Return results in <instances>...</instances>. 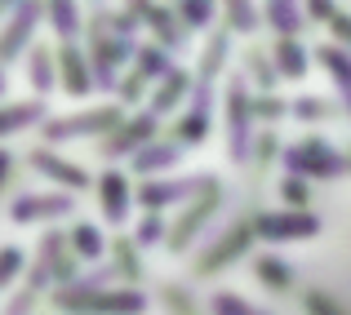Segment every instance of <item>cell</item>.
Wrapping results in <instances>:
<instances>
[{
  "instance_id": "obj_1",
  "label": "cell",
  "mask_w": 351,
  "mask_h": 315,
  "mask_svg": "<svg viewBox=\"0 0 351 315\" xmlns=\"http://www.w3.org/2000/svg\"><path fill=\"white\" fill-rule=\"evenodd\" d=\"M285 169H293V173H316V178H338V173H343V155H334L325 142L307 138L302 147L285 151Z\"/></svg>"
},
{
  "instance_id": "obj_2",
  "label": "cell",
  "mask_w": 351,
  "mask_h": 315,
  "mask_svg": "<svg viewBox=\"0 0 351 315\" xmlns=\"http://www.w3.org/2000/svg\"><path fill=\"white\" fill-rule=\"evenodd\" d=\"M58 302L62 307H80V311H116V315H138L147 307L143 293H76V289H62Z\"/></svg>"
},
{
  "instance_id": "obj_3",
  "label": "cell",
  "mask_w": 351,
  "mask_h": 315,
  "mask_svg": "<svg viewBox=\"0 0 351 315\" xmlns=\"http://www.w3.org/2000/svg\"><path fill=\"white\" fill-rule=\"evenodd\" d=\"M320 231V218L316 213H302V209H289V213H263L254 222V236L263 240H289V236H316Z\"/></svg>"
},
{
  "instance_id": "obj_4",
  "label": "cell",
  "mask_w": 351,
  "mask_h": 315,
  "mask_svg": "<svg viewBox=\"0 0 351 315\" xmlns=\"http://www.w3.org/2000/svg\"><path fill=\"white\" fill-rule=\"evenodd\" d=\"M196 191H214L209 173H196V178H187V182H147V187L138 191V200H143L147 209H160V205H169V200L196 196Z\"/></svg>"
},
{
  "instance_id": "obj_5",
  "label": "cell",
  "mask_w": 351,
  "mask_h": 315,
  "mask_svg": "<svg viewBox=\"0 0 351 315\" xmlns=\"http://www.w3.org/2000/svg\"><path fill=\"white\" fill-rule=\"evenodd\" d=\"M249 107L245 103V85L232 80V111H227V125H232V160L245 164L249 160Z\"/></svg>"
},
{
  "instance_id": "obj_6",
  "label": "cell",
  "mask_w": 351,
  "mask_h": 315,
  "mask_svg": "<svg viewBox=\"0 0 351 315\" xmlns=\"http://www.w3.org/2000/svg\"><path fill=\"white\" fill-rule=\"evenodd\" d=\"M36 18H40V5H18V9H14V23L0 32V58H5V62L27 45V36H32Z\"/></svg>"
},
{
  "instance_id": "obj_7",
  "label": "cell",
  "mask_w": 351,
  "mask_h": 315,
  "mask_svg": "<svg viewBox=\"0 0 351 315\" xmlns=\"http://www.w3.org/2000/svg\"><path fill=\"white\" fill-rule=\"evenodd\" d=\"M71 213V196H18L14 200V222H36V218H58Z\"/></svg>"
},
{
  "instance_id": "obj_8",
  "label": "cell",
  "mask_w": 351,
  "mask_h": 315,
  "mask_svg": "<svg viewBox=\"0 0 351 315\" xmlns=\"http://www.w3.org/2000/svg\"><path fill=\"white\" fill-rule=\"evenodd\" d=\"M120 120V111L116 107H98V111H89V116H71V120H53L45 134L49 138H67V134H98V129H107V125H116Z\"/></svg>"
},
{
  "instance_id": "obj_9",
  "label": "cell",
  "mask_w": 351,
  "mask_h": 315,
  "mask_svg": "<svg viewBox=\"0 0 351 315\" xmlns=\"http://www.w3.org/2000/svg\"><path fill=\"white\" fill-rule=\"evenodd\" d=\"M32 164L40 173H49L53 182H62V187H76V191L89 187V173L80 169V164H71V160H58L53 151H32Z\"/></svg>"
},
{
  "instance_id": "obj_10",
  "label": "cell",
  "mask_w": 351,
  "mask_h": 315,
  "mask_svg": "<svg viewBox=\"0 0 351 315\" xmlns=\"http://www.w3.org/2000/svg\"><path fill=\"white\" fill-rule=\"evenodd\" d=\"M134 49V40H116V45H107L103 36L94 40V71H98V85L103 89H112V80H116V67H120V58Z\"/></svg>"
},
{
  "instance_id": "obj_11",
  "label": "cell",
  "mask_w": 351,
  "mask_h": 315,
  "mask_svg": "<svg viewBox=\"0 0 351 315\" xmlns=\"http://www.w3.org/2000/svg\"><path fill=\"white\" fill-rule=\"evenodd\" d=\"M152 129H156V120H152V116H138L134 125H129L125 134L116 138V142H103V147H98V151H103L107 160H112V155H125V151H138V147H143L147 138H152Z\"/></svg>"
},
{
  "instance_id": "obj_12",
  "label": "cell",
  "mask_w": 351,
  "mask_h": 315,
  "mask_svg": "<svg viewBox=\"0 0 351 315\" xmlns=\"http://www.w3.org/2000/svg\"><path fill=\"white\" fill-rule=\"evenodd\" d=\"M134 14H138V18H147V23H152V27H156V36H160V40H165V45H169V49H178V45H182V40H187V36H182V32H178V23H173V18H169V14H165V9H156V5H138V9H134Z\"/></svg>"
},
{
  "instance_id": "obj_13",
  "label": "cell",
  "mask_w": 351,
  "mask_h": 315,
  "mask_svg": "<svg viewBox=\"0 0 351 315\" xmlns=\"http://www.w3.org/2000/svg\"><path fill=\"white\" fill-rule=\"evenodd\" d=\"M320 62L329 67V76L338 80V89H343V98H347V107H351V58L338 45H320Z\"/></svg>"
},
{
  "instance_id": "obj_14",
  "label": "cell",
  "mask_w": 351,
  "mask_h": 315,
  "mask_svg": "<svg viewBox=\"0 0 351 315\" xmlns=\"http://www.w3.org/2000/svg\"><path fill=\"white\" fill-rule=\"evenodd\" d=\"M214 205H218V196H209L205 205H196V209L187 213V222H182V227H178V231H173V236H169L173 253H182V244H191V236H196V231H200V227H205V222H209V213H214Z\"/></svg>"
},
{
  "instance_id": "obj_15",
  "label": "cell",
  "mask_w": 351,
  "mask_h": 315,
  "mask_svg": "<svg viewBox=\"0 0 351 315\" xmlns=\"http://www.w3.org/2000/svg\"><path fill=\"white\" fill-rule=\"evenodd\" d=\"M103 209H107L112 222H120L129 213V187H125L120 173H107V178H103Z\"/></svg>"
},
{
  "instance_id": "obj_16",
  "label": "cell",
  "mask_w": 351,
  "mask_h": 315,
  "mask_svg": "<svg viewBox=\"0 0 351 315\" xmlns=\"http://www.w3.org/2000/svg\"><path fill=\"white\" fill-rule=\"evenodd\" d=\"M178 151H182L178 142H165V147H147V151H138V155H134V164H138V173H147V178H152L156 169H169V164L178 160Z\"/></svg>"
},
{
  "instance_id": "obj_17",
  "label": "cell",
  "mask_w": 351,
  "mask_h": 315,
  "mask_svg": "<svg viewBox=\"0 0 351 315\" xmlns=\"http://www.w3.org/2000/svg\"><path fill=\"white\" fill-rule=\"evenodd\" d=\"M169 80L173 67H169V53L156 49V45H147V49H138V80Z\"/></svg>"
},
{
  "instance_id": "obj_18",
  "label": "cell",
  "mask_w": 351,
  "mask_h": 315,
  "mask_svg": "<svg viewBox=\"0 0 351 315\" xmlns=\"http://www.w3.org/2000/svg\"><path fill=\"white\" fill-rule=\"evenodd\" d=\"M45 116V103H18V107H5L0 111V134H14V129H27Z\"/></svg>"
},
{
  "instance_id": "obj_19",
  "label": "cell",
  "mask_w": 351,
  "mask_h": 315,
  "mask_svg": "<svg viewBox=\"0 0 351 315\" xmlns=\"http://www.w3.org/2000/svg\"><path fill=\"white\" fill-rule=\"evenodd\" d=\"M62 71H67V76H62V85L71 89V94H89V85H94V76H85V58H80L76 49H62Z\"/></svg>"
},
{
  "instance_id": "obj_20",
  "label": "cell",
  "mask_w": 351,
  "mask_h": 315,
  "mask_svg": "<svg viewBox=\"0 0 351 315\" xmlns=\"http://www.w3.org/2000/svg\"><path fill=\"white\" fill-rule=\"evenodd\" d=\"M187 85H191V80H187V71H173V76H169V80L160 85V94L152 98V111H156V116H165V111H173V103H178V98L187 94Z\"/></svg>"
},
{
  "instance_id": "obj_21",
  "label": "cell",
  "mask_w": 351,
  "mask_h": 315,
  "mask_svg": "<svg viewBox=\"0 0 351 315\" xmlns=\"http://www.w3.org/2000/svg\"><path fill=\"white\" fill-rule=\"evenodd\" d=\"M276 62H280L285 76H302V71H307V53H302L298 40H280L276 45Z\"/></svg>"
},
{
  "instance_id": "obj_22",
  "label": "cell",
  "mask_w": 351,
  "mask_h": 315,
  "mask_svg": "<svg viewBox=\"0 0 351 315\" xmlns=\"http://www.w3.org/2000/svg\"><path fill=\"white\" fill-rule=\"evenodd\" d=\"M71 244H76V253L80 257H103V236H98V227H89V222H80L76 231H71Z\"/></svg>"
},
{
  "instance_id": "obj_23",
  "label": "cell",
  "mask_w": 351,
  "mask_h": 315,
  "mask_svg": "<svg viewBox=\"0 0 351 315\" xmlns=\"http://www.w3.org/2000/svg\"><path fill=\"white\" fill-rule=\"evenodd\" d=\"M49 18H53V27H58L62 40H76V32H80V14H76V5L58 0V5H49Z\"/></svg>"
},
{
  "instance_id": "obj_24",
  "label": "cell",
  "mask_w": 351,
  "mask_h": 315,
  "mask_svg": "<svg viewBox=\"0 0 351 315\" xmlns=\"http://www.w3.org/2000/svg\"><path fill=\"white\" fill-rule=\"evenodd\" d=\"M267 18H271V23L280 27L285 40H293V36H298V27H302V14H298L293 5H285V0H276V5L267 9Z\"/></svg>"
},
{
  "instance_id": "obj_25",
  "label": "cell",
  "mask_w": 351,
  "mask_h": 315,
  "mask_svg": "<svg viewBox=\"0 0 351 315\" xmlns=\"http://www.w3.org/2000/svg\"><path fill=\"white\" fill-rule=\"evenodd\" d=\"M245 240H249V231H236L232 240H223V244H218V253H209L205 262H200V271H214V266H227V262H232V257L240 253V244H245Z\"/></svg>"
},
{
  "instance_id": "obj_26",
  "label": "cell",
  "mask_w": 351,
  "mask_h": 315,
  "mask_svg": "<svg viewBox=\"0 0 351 315\" xmlns=\"http://www.w3.org/2000/svg\"><path fill=\"white\" fill-rule=\"evenodd\" d=\"M258 275H263L271 289H289V280H293V271L285 262H276V257H258V266H254Z\"/></svg>"
},
{
  "instance_id": "obj_27",
  "label": "cell",
  "mask_w": 351,
  "mask_h": 315,
  "mask_svg": "<svg viewBox=\"0 0 351 315\" xmlns=\"http://www.w3.org/2000/svg\"><path fill=\"white\" fill-rule=\"evenodd\" d=\"M32 85L40 89V94L53 85V58H49V49H36L32 53Z\"/></svg>"
},
{
  "instance_id": "obj_28",
  "label": "cell",
  "mask_w": 351,
  "mask_h": 315,
  "mask_svg": "<svg viewBox=\"0 0 351 315\" xmlns=\"http://www.w3.org/2000/svg\"><path fill=\"white\" fill-rule=\"evenodd\" d=\"M214 315H271V311L249 307V302L236 298V293H218V298H214Z\"/></svg>"
},
{
  "instance_id": "obj_29",
  "label": "cell",
  "mask_w": 351,
  "mask_h": 315,
  "mask_svg": "<svg viewBox=\"0 0 351 315\" xmlns=\"http://www.w3.org/2000/svg\"><path fill=\"white\" fill-rule=\"evenodd\" d=\"M18 271H23V249H18V244H5V249H0V289H5Z\"/></svg>"
},
{
  "instance_id": "obj_30",
  "label": "cell",
  "mask_w": 351,
  "mask_h": 315,
  "mask_svg": "<svg viewBox=\"0 0 351 315\" xmlns=\"http://www.w3.org/2000/svg\"><path fill=\"white\" fill-rule=\"evenodd\" d=\"M227 18H232L236 32H254V27H258V14L249 5H227Z\"/></svg>"
},
{
  "instance_id": "obj_31",
  "label": "cell",
  "mask_w": 351,
  "mask_h": 315,
  "mask_svg": "<svg viewBox=\"0 0 351 315\" xmlns=\"http://www.w3.org/2000/svg\"><path fill=\"white\" fill-rule=\"evenodd\" d=\"M293 116L298 120H320V116H329V107L320 103V98H298V103H293Z\"/></svg>"
},
{
  "instance_id": "obj_32",
  "label": "cell",
  "mask_w": 351,
  "mask_h": 315,
  "mask_svg": "<svg viewBox=\"0 0 351 315\" xmlns=\"http://www.w3.org/2000/svg\"><path fill=\"white\" fill-rule=\"evenodd\" d=\"M178 18L182 23H209V18H214V5H178Z\"/></svg>"
},
{
  "instance_id": "obj_33",
  "label": "cell",
  "mask_w": 351,
  "mask_h": 315,
  "mask_svg": "<svg viewBox=\"0 0 351 315\" xmlns=\"http://www.w3.org/2000/svg\"><path fill=\"white\" fill-rule=\"evenodd\" d=\"M249 67L258 71V85H263V89H271V85H276V71L267 67V58H263V53H249Z\"/></svg>"
},
{
  "instance_id": "obj_34",
  "label": "cell",
  "mask_w": 351,
  "mask_h": 315,
  "mask_svg": "<svg viewBox=\"0 0 351 315\" xmlns=\"http://www.w3.org/2000/svg\"><path fill=\"white\" fill-rule=\"evenodd\" d=\"M160 231H165V227H160V218L152 213V218L138 227V244H156V240H160Z\"/></svg>"
},
{
  "instance_id": "obj_35",
  "label": "cell",
  "mask_w": 351,
  "mask_h": 315,
  "mask_svg": "<svg viewBox=\"0 0 351 315\" xmlns=\"http://www.w3.org/2000/svg\"><path fill=\"white\" fill-rule=\"evenodd\" d=\"M280 191H285V200H298V205L307 200V187H302V182H293V178H285V182H280Z\"/></svg>"
},
{
  "instance_id": "obj_36",
  "label": "cell",
  "mask_w": 351,
  "mask_h": 315,
  "mask_svg": "<svg viewBox=\"0 0 351 315\" xmlns=\"http://www.w3.org/2000/svg\"><path fill=\"white\" fill-rule=\"evenodd\" d=\"M258 111H263L267 120H276V116H285V103H276V98H263V103H258Z\"/></svg>"
},
{
  "instance_id": "obj_37",
  "label": "cell",
  "mask_w": 351,
  "mask_h": 315,
  "mask_svg": "<svg viewBox=\"0 0 351 315\" xmlns=\"http://www.w3.org/2000/svg\"><path fill=\"white\" fill-rule=\"evenodd\" d=\"M307 307H311V315H338V311H334V307H329V302H325V298H320V293H316V298H311V302H307Z\"/></svg>"
},
{
  "instance_id": "obj_38",
  "label": "cell",
  "mask_w": 351,
  "mask_h": 315,
  "mask_svg": "<svg viewBox=\"0 0 351 315\" xmlns=\"http://www.w3.org/2000/svg\"><path fill=\"white\" fill-rule=\"evenodd\" d=\"M334 32H338V36H343V40L351 45V18H347V14H338V18H334Z\"/></svg>"
},
{
  "instance_id": "obj_39",
  "label": "cell",
  "mask_w": 351,
  "mask_h": 315,
  "mask_svg": "<svg viewBox=\"0 0 351 315\" xmlns=\"http://www.w3.org/2000/svg\"><path fill=\"white\" fill-rule=\"evenodd\" d=\"M311 18H338L334 5H311Z\"/></svg>"
},
{
  "instance_id": "obj_40",
  "label": "cell",
  "mask_w": 351,
  "mask_h": 315,
  "mask_svg": "<svg viewBox=\"0 0 351 315\" xmlns=\"http://www.w3.org/2000/svg\"><path fill=\"white\" fill-rule=\"evenodd\" d=\"M5 173H9V155L0 151V182H5Z\"/></svg>"
},
{
  "instance_id": "obj_41",
  "label": "cell",
  "mask_w": 351,
  "mask_h": 315,
  "mask_svg": "<svg viewBox=\"0 0 351 315\" xmlns=\"http://www.w3.org/2000/svg\"><path fill=\"white\" fill-rule=\"evenodd\" d=\"M0 94H5V71H0Z\"/></svg>"
}]
</instances>
